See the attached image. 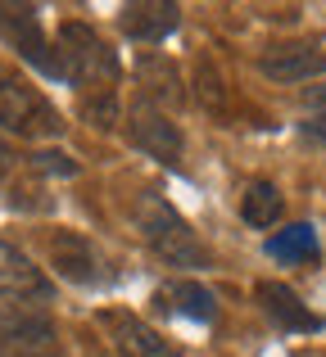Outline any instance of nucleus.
<instances>
[{"mask_svg": "<svg viewBox=\"0 0 326 357\" xmlns=\"http://www.w3.org/2000/svg\"><path fill=\"white\" fill-rule=\"evenodd\" d=\"M267 253L272 258H281V262H313L318 258V231L309 227V222H295V227H286V231H276L272 240H267Z\"/></svg>", "mask_w": 326, "mask_h": 357, "instance_id": "4468645a", "label": "nucleus"}, {"mask_svg": "<svg viewBox=\"0 0 326 357\" xmlns=\"http://www.w3.org/2000/svg\"><path fill=\"white\" fill-rule=\"evenodd\" d=\"M127 131H132L136 149H145L150 158H159V163H177L181 158V131H177V122L159 114L154 105H132V114H127Z\"/></svg>", "mask_w": 326, "mask_h": 357, "instance_id": "6e6552de", "label": "nucleus"}, {"mask_svg": "<svg viewBox=\"0 0 326 357\" xmlns=\"http://www.w3.org/2000/svg\"><path fill=\"white\" fill-rule=\"evenodd\" d=\"M254 298L263 303V312L272 317L281 331H318V326H322L318 317L299 303V294H295L290 285H281V280H258Z\"/></svg>", "mask_w": 326, "mask_h": 357, "instance_id": "f8f14e48", "label": "nucleus"}, {"mask_svg": "<svg viewBox=\"0 0 326 357\" xmlns=\"http://www.w3.org/2000/svg\"><path fill=\"white\" fill-rule=\"evenodd\" d=\"M50 267L59 271L64 280H73V285H96V280H105V262H100L96 244L87 236H77V231H54L50 236Z\"/></svg>", "mask_w": 326, "mask_h": 357, "instance_id": "9b49d317", "label": "nucleus"}, {"mask_svg": "<svg viewBox=\"0 0 326 357\" xmlns=\"http://www.w3.org/2000/svg\"><path fill=\"white\" fill-rule=\"evenodd\" d=\"M0 199L14 204L23 213H41L50 208V195H45V176L36 167V158L14 154V149L0 145Z\"/></svg>", "mask_w": 326, "mask_h": 357, "instance_id": "39448f33", "label": "nucleus"}, {"mask_svg": "<svg viewBox=\"0 0 326 357\" xmlns=\"http://www.w3.org/2000/svg\"><path fill=\"white\" fill-rule=\"evenodd\" d=\"M136 231L150 244V253L168 267H209V249L191 231V222L159 195H141L136 199Z\"/></svg>", "mask_w": 326, "mask_h": 357, "instance_id": "f257e3e1", "label": "nucleus"}, {"mask_svg": "<svg viewBox=\"0 0 326 357\" xmlns=\"http://www.w3.org/2000/svg\"><path fill=\"white\" fill-rule=\"evenodd\" d=\"M0 127L14 131V136H32V140L64 131L54 105L18 68H9V63H0Z\"/></svg>", "mask_w": 326, "mask_h": 357, "instance_id": "7ed1b4c3", "label": "nucleus"}, {"mask_svg": "<svg viewBox=\"0 0 326 357\" xmlns=\"http://www.w3.org/2000/svg\"><path fill=\"white\" fill-rule=\"evenodd\" d=\"M304 105H309V122H304V131H309V136H318L322 145H326V86H313Z\"/></svg>", "mask_w": 326, "mask_h": 357, "instance_id": "f3484780", "label": "nucleus"}, {"mask_svg": "<svg viewBox=\"0 0 326 357\" xmlns=\"http://www.w3.org/2000/svg\"><path fill=\"white\" fill-rule=\"evenodd\" d=\"M0 294L23 298V303H45V298L54 294V285L23 249H14L9 240H0Z\"/></svg>", "mask_w": 326, "mask_h": 357, "instance_id": "1a4fd4ad", "label": "nucleus"}, {"mask_svg": "<svg viewBox=\"0 0 326 357\" xmlns=\"http://www.w3.org/2000/svg\"><path fill=\"white\" fill-rule=\"evenodd\" d=\"M59 68H64V77L82 82V86L91 91L87 100L114 96L118 59H114V50L100 41L96 27H87V23H64L59 27Z\"/></svg>", "mask_w": 326, "mask_h": 357, "instance_id": "f03ea898", "label": "nucleus"}, {"mask_svg": "<svg viewBox=\"0 0 326 357\" xmlns=\"http://www.w3.org/2000/svg\"><path fill=\"white\" fill-rule=\"evenodd\" d=\"M100 326L109 331L118 357H181L177 344H168L150 321H141L132 312H100Z\"/></svg>", "mask_w": 326, "mask_h": 357, "instance_id": "0eeeda50", "label": "nucleus"}, {"mask_svg": "<svg viewBox=\"0 0 326 357\" xmlns=\"http://www.w3.org/2000/svg\"><path fill=\"white\" fill-rule=\"evenodd\" d=\"M177 18H181V9L172 5V0H163V5H127L123 9V32L136 36V41H159L177 27Z\"/></svg>", "mask_w": 326, "mask_h": 357, "instance_id": "ddd939ff", "label": "nucleus"}, {"mask_svg": "<svg viewBox=\"0 0 326 357\" xmlns=\"http://www.w3.org/2000/svg\"><path fill=\"white\" fill-rule=\"evenodd\" d=\"M0 357H64L41 312H0Z\"/></svg>", "mask_w": 326, "mask_h": 357, "instance_id": "423d86ee", "label": "nucleus"}, {"mask_svg": "<svg viewBox=\"0 0 326 357\" xmlns=\"http://www.w3.org/2000/svg\"><path fill=\"white\" fill-rule=\"evenodd\" d=\"M0 36L23 54L32 68H41L45 77H64L59 68V50L45 41L41 32V18H36L32 5H0Z\"/></svg>", "mask_w": 326, "mask_h": 357, "instance_id": "20e7f679", "label": "nucleus"}, {"mask_svg": "<svg viewBox=\"0 0 326 357\" xmlns=\"http://www.w3.org/2000/svg\"><path fill=\"white\" fill-rule=\"evenodd\" d=\"M258 68H263V77H272V82L299 86V82H313V77L326 73V50H318V45H309V41H286V45L263 50Z\"/></svg>", "mask_w": 326, "mask_h": 357, "instance_id": "9d476101", "label": "nucleus"}, {"mask_svg": "<svg viewBox=\"0 0 326 357\" xmlns=\"http://www.w3.org/2000/svg\"><path fill=\"white\" fill-rule=\"evenodd\" d=\"M168 298H172V312L191 317V321H213V312H218L213 289L200 285V280H177V285L168 289Z\"/></svg>", "mask_w": 326, "mask_h": 357, "instance_id": "dca6fc26", "label": "nucleus"}, {"mask_svg": "<svg viewBox=\"0 0 326 357\" xmlns=\"http://www.w3.org/2000/svg\"><path fill=\"white\" fill-rule=\"evenodd\" d=\"M281 208H286V199H281V190H276L272 181H254L245 190V199H240V218L249 222V227H272L276 218H281Z\"/></svg>", "mask_w": 326, "mask_h": 357, "instance_id": "2eb2a0df", "label": "nucleus"}]
</instances>
